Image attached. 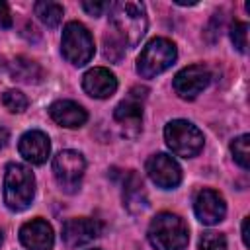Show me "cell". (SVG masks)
<instances>
[{"mask_svg": "<svg viewBox=\"0 0 250 250\" xmlns=\"http://www.w3.org/2000/svg\"><path fill=\"white\" fill-rule=\"evenodd\" d=\"M109 23L127 47H137L146 33L145 6L141 2H115L109 6Z\"/></svg>", "mask_w": 250, "mask_h": 250, "instance_id": "6da1fadb", "label": "cell"}, {"mask_svg": "<svg viewBox=\"0 0 250 250\" xmlns=\"http://www.w3.org/2000/svg\"><path fill=\"white\" fill-rule=\"evenodd\" d=\"M188 227L174 213H160L148 225V242L156 250H182L188 246Z\"/></svg>", "mask_w": 250, "mask_h": 250, "instance_id": "7a4b0ae2", "label": "cell"}, {"mask_svg": "<svg viewBox=\"0 0 250 250\" xmlns=\"http://www.w3.org/2000/svg\"><path fill=\"white\" fill-rule=\"evenodd\" d=\"M35 178L23 164H8L4 174V203L12 211H23L31 205Z\"/></svg>", "mask_w": 250, "mask_h": 250, "instance_id": "3957f363", "label": "cell"}, {"mask_svg": "<svg viewBox=\"0 0 250 250\" xmlns=\"http://www.w3.org/2000/svg\"><path fill=\"white\" fill-rule=\"evenodd\" d=\"M176 45L166 37H156L146 43L137 59V72L143 78H152L166 68H170L176 61Z\"/></svg>", "mask_w": 250, "mask_h": 250, "instance_id": "277c9868", "label": "cell"}, {"mask_svg": "<svg viewBox=\"0 0 250 250\" xmlns=\"http://www.w3.org/2000/svg\"><path fill=\"white\" fill-rule=\"evenodd\" d=\"M164 139L176 156L191 158L203 148V133L186 119H174L164 127Z\"/></svg>", "mask_w": 250, "mask_h": 250, "instance_id": "5b68a950", "label": "cell"}, {"mask_svg": "<svg viewBox=\"0 0 250 250\" xmlns=\"http://www.w3.org/2000/svg\"><path fill=\"white\" fill-rule=\"evenodd\" d=\"M61 49L70 64L82 66L94 57V39L86 25H82L80 21H68L62 29Z\"/></svg>", "mask_w": 250, "mask_h": 250, "instance_id": "8992f818", "label": "cell"}, {"mask_svg": "<svg viewBox=\"0 0 250 250\" xmlns=\"http://www.w3.org/2000/svg\"><path fill=\"white\" fill-rule=\"evenodd\" d=\"M84 156L76 150H61L53 158V174L57 184L61 186L62 191L74 193L80 188L82 176H84Z\"/></svg>", "mask_w": 250, "mask_h": 250, "instance_id": "52a82bcc", "label": "cell"}, {"mask_svg": "<svg viewBox=\"0 0 250 250\" xmlns=\"http://www.w3.org/2000/svg\"><path fill=\"white\" fill-rule=\"evenodd\" d=\"M146 88H141V86H135L131 88L129 96L117 104L115 111H113V117L115 121L123 127V133L129 135V137H135L139 135L141 131V123H143V100L146 98Z\"/></svg>", "mask_w": 250, "mask_h": 250, "instance_id": "ba28073f", "label": "cell"}, {"mask_svg": "<svg viewBox=\"0 0 250 250\" xmlns=\"http://www.w3.org/2000/svg\"><path fill=\"white\" fill-rule=\"evenodd\" d=\"M211 82V72L203 64H189L174 76V90L184 100L197 98Z\"/></svg>", "mask_w": 250, "mask_h": 250, "instance_id": "9c48e42d", "label": "cell"}, {"mask_svg": "<svg viewBox=\"0 0 250 250\" xmlns=\"http://www.w3.org/2000/svg\"><path fill=\"white\" fill-rule=\"evenodd\" d=\"M146 174L158 188H164V189H172L182 182L180 164L164 152L152 154L146 160Z\"/></svg>", "mask_w": 250, "mask_h": 250, "instance_id": "30bf717a", "label": "cell"}, {"mask_svg": "<svg viewBox=\"0 0 250 250\" xmlns=\"http://www.w3.org/2000/svg\"><path fill=\"white\" fill-rule=\"evenodd\" d=\"M193 211H195V217L203 223V225H217L225 219V213H227V205H225V199L221 193H217L215 189H201L197 195H195V201H193Z\"/></svg>", "mask_w": 250, "mask_h": 250, "instance_id": "8fae6325", "label": "cell"}, {"mask_svg": "<svg viewBox=\"0 0 250 250\" xmlns=\"http://www.w3.org/2000/svg\"><path fill=\"white\" fill-rule=\"evenodd\" d=\"M102 232V223L96 219H68L62 225V240L68 248H76L88 244Z\"/></svg>", "mask_w": 250, "mask_h": 250, "instance_id": "7c38bea8", "label": "cell"}, {"mask_svg": "<svg viewBox=\"0 0 250 250\" xmlns=\"http://www.w3.org/2000/svg\"><path fill=\"white\" fill-rule=\"evenodd\" d=\"M20 240L29 250H51L55 242L53 229L43 219H31L20 229Z\"/></svg>", "mask_w": 250, "mask_h": 250, "instance_id": "4fadbf2b", "label": "cell"}, {"mask_svg": "<svg viewBox=\"0 0 250 250\" xmlns=\"http://www.w3.org/2000/svg\"><path fill=\"white\" fill-rule=\"evenodd\" d=\"M82 88H84V92L88 96L98 98V100H105V98H109V96L115 94V90H117V78L107 68L96 66V68H90L84 74Z\"/></svg>", "mask_w": 250, "mask_h": 250, "instance_id": "5bb4252c", "label": "cell"}, {"mask_svg": "<svg viewBox=\"0 0 250 250\" xmlns=\"http://www.w3.org/2000/svg\"><path fill=\"white\" fill-rule=\"evenodd\" d=\"M20 154L31 164H43L51 152L49 137L43 131H27L20 139Z\"/></svg>", "mask_w": 250, "mask_h": 250, "instance_id": "9a60e30c", "label": "cell"}, {"mask_svg": "<svg viewBox=\"0 0 250 250\" xmlns=\"http://www.w3.org/2000/svg\"><path fill=\"white\" fill-rule=\"evenodd\" d=\"M49 115L55 123H59L62 127H68V129L82 127L88 119L86 109L82 105H78L76 102H70V100H59V102L51 104Z\"/></svg>", "mask_w": 250, "mask_h": 250, "instance_id": "2e32d148", "label": "cell"}, {"mask_svg": "<svg viewBox=\"0 0 250 250\" xmlns=\"http://www.w3.org/2000/svg\"><path fill=\"white\" fill-rule=\"evenodd\" d=\"M123 205L129 209V213H141L148 205V197H146L143 180L135 172H129V176L125 178V184H123Z\"/></svg>", "mask_w": 250, "mask_h": 250, "instance_id": "e0dca14e", "label": "cell"}, {"mask_svg": "<svg viewBox=\"0 0 250 250\" xmlns=\"http://www.w3.org/2000/svg\"><path fill=\"white\" fill-rule=\"evenodd\" d=\"M10 72H12L14 80H20V82H25V84H37L43 78L41 66L35 61L25 59V57H16L12 66H10Z\"/></svg>", "mask_w": 250, "mask_h": 250, "instance_id": "ac0fdd59", "label": "cell"}, {"mask_svg": "<svg viewBox=\"0 0 250 250\" xmlns=\"http://www.w3.org/2000/svg\"><path fill=\"white\" fill-rule=\"evenodd\" d=\"M35 10V16L47 25V27H57L62 20V6L57 4V2H51V0H41V2H35L33 6Z\"/></svg>", "mask_w": 250, "mask_h": 250, "instance_id": "d6986e66", "label": "cell"}, {"mask_svg": "<svg viewBox=\"0 0 250 250\" xmlns=\"http://www.w3.org/2000/svg\"><path fill=\"white\" fill-rule=\"evenodd\" d=\"M248 141H250V137H248V135H240V137H236V139L230 143V152H232V156H234L236 164H238L242 170H248V166H250Z\"/></svg>", "mask_w": 250, "mask_h": 250, "instance_id": "ffe728a7", "label": "cell"}, {"mask_svg": "<svg viewBox=\"0 0 250 250\" xmlns=\"http://www.w3.org/2000/svg\"><path fill=\"white\" fill-rule=\"evenodd\" d=\"M104 55L111 62H119L125 55V43L115 33H105L104 35Z\"/></svg>", "mask_w": 250, "mask_h": 250, "instance_id": "44dd1931", "label": "cell"}, {"mask_svg": "<svg viewBox=\"0 0 250 250\" xmlns=\"http://www.w3.org/2000/svg\"><path fill=\"white\" fill-rule=\"evenodd\" d=\"M2 104L6 109H10L14 113H21L27 107V98L20 90H6L2 96Z\"/></svg>", "mask_w": 250, "mask_h": 250, "instance_id": "7402d4cb", "label": "cell"}, {"mask_svg": "<svg viewBox=\"0 0 250 250\" xmlns=\"http://www.w3.org/2000/svg\"><path fill=\"white\" fill-rule=\"evenodd\" d=\"M199 250H227V238L221 232H203L199 238Z\"/></svg>", "mask_w": 250, "mask_h": 250, "instance_id": "603a6c76", "label": "cell"}, {"mask_svg": "<svg viewBox=\"0 0 250 250\" xmlns=\"http://www.w3.org/2000/svg\"><path fill=\"white\" fill-rule=\"evenodd\" d=\"M230 39H232L234 47L240 53H246V47H248V25L244 21H234L232 27H230Z\"/></svg>", "mask_w": 250, "mask_h": 250, "instance_id": "cb8c5ba5", "label": "cell"}, {"mask_svg": "<svg viewBox=\"0 0 250 250\" xmlns=\"http://www.w3.org/2000/svg\"><path fill=\"white\" fill-rule=\"evenodd\" d=\"M82 8H84L90 16L98 18V16H102L104 10L109 8V4H107V2H82Z\"/></svg>", "mask_w": 250, "mask_h": 250, "instance_id": "d4e9b609", "label": "cell"}, {"mask_svg": "<svg viewBox=\"0 0 250 250\" xmlns=\"http://www.w3.org/2000/svg\"><path fill=\"white\" fill-rule=\"evenodd\" d=\"M0 25L2 27H10L12 25V14L6 2H0Z\"/></svg>", "mask_w": 250, "mask_h": 250, "instance_id": "484cf974", "label": "cell"}, {"mask_svg": "<svg viewBox=\"0 0 250 250\" xmlns=\"http://www.w3.org/2000/svg\"><path fill=\"white\" fill-rule=\"evenodd\" d=\"M8 141H10V133H8V129L0 127V148H4V146L8 145Z\"/></svg>", "mask_w": 250, "mask_h": 250, "instance_id": "4316f807", "label": "cell"}, {"mask_svg": "<svg viewBox=\"0 0 250 250\" xmlns=\"http://www.w3.org/2000/svg\"><path fill=\"white\" fill-rule=\"evenodd\" d=\"M242 240H244V246H248V217H244L242 221Z\"/></svg>", "mask_w": 250, "mask_h": 250, "instance_id": "83f0119b", "label": "cell"}, {"mask_svg": "<svg viewBox=\"0 0 250 250\" xmlns=\"http://www.w3.org/2000/svg\"><path fill=\"white\" fill-rule=\"evenodd\" d=\"M2 240H4V234H2V229H0V244H2Z\"/></svg>", "mask_w": 250, "mask_h": 250, "instance_id": "f1b7e54d", "label": "cell"}, {"mask_svg": "<svg viewBox=\"0 0 250 250\" xmlns=\"http://www.w3.org/2000/svg\"><path fill=\"white\" fill-rule=\"evenodd\" d=\"M92 250H100V248H92Z\"/></svg>", "mask_w": 250, "mask_h": 250, "instance_id": "f546056e", "label": "cell"}]
</instances>
